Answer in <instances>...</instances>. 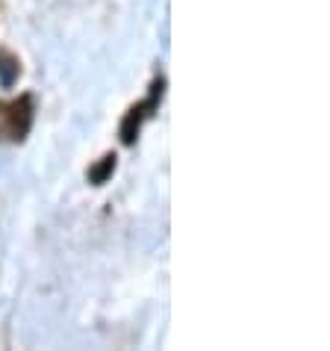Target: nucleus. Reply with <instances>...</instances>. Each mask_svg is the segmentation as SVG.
<instances>
[{
	"instance_id": "nucleus-1",
	"label": "nucleus",
	"mask_w": 330,
	"mask_h": 351,
	"mask_svg": "<svg viewBox=\"0 0 330 351\" xmlns=\"http://www.w3.org/2000/svg\"><path fill=\"white\" fill-rule=\"evenodd\" d=\"M36 119V104L30 95L0 101V142H24Z\"/></svg>"
},
{
	"instance_id": "nucleus-2",
	"label": "nucleus",
	"mask_w": 330,
	"mask_h": 351,
	"mask_svg": "<svg viewBox=\"0 0 330 351\" xmlns=\"http://www.w3.org/2000/svg\"><path fill=\"white\" fill-rule=\"evenodd\" d=\"M162 95H165V77H157L153 86H151V92H148V97H144L142 104H133L127 110V115H124V121H121V142L124 145H133L136 139H139L142 124L151 121L153 115L160 112Z\"/></svg>"
},
{
	"instance_id": "nucleus-3",
	"label": "nucleus",
	"mask_w": 330,
	"mask_h": 351,
	"mask_svg": "<svg viewBox=\"0 0 330 351\" xmlns=\"http://www.w3.org/2000/svg\"><path fill=\"white\" fill-rule=\"evenodd\" d=\"M18 60L9 51H0V83L3 86H12L15 80H18Z\"/></svg>"
},
{
	"instance_id": "nucleus-4",
	"label": "nucleus",
	"mask_w": 330,
	"mask_h": 351,
	"mask_svg": "<svg viewBox=\"0 0 330 351\" xmlns=\"http://www.w3.org/2000/svg\"><path fill=\"white\" fill-rule=\"evenodd\" d=\"M112 171H115V154H106L98 165H92L89 169V180L94 183V186H103L106 178H110Z\"/></svg>"
}]
</instances>
